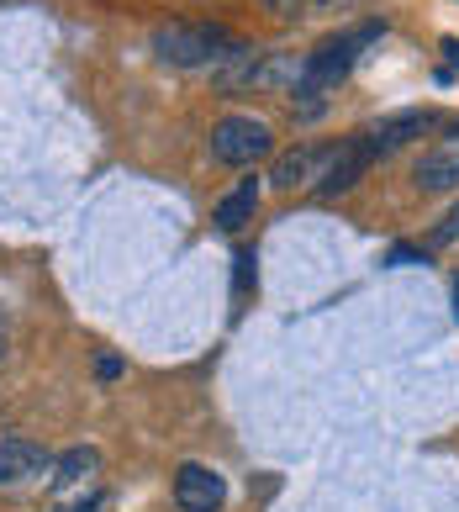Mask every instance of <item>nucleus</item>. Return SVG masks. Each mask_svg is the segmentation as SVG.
I'll return each mask as SVG.
<instances>
[{"label":"nucleus","instance_id":"4","mask_svg":"<svg viewBox=\"0 0 459 512\" xmlns=\"http://www.w3.org/2000/svg\"><path fill=\"white\" fill-rule=\"evenodd\" d=\"M175 502H180V512H222V502H227V481L217 476L212 465L185 460V465L175 470Z\"/></svg>","mask_w":459,"mask_h":512},{"label":"nucleus","instance_id":"9","mask_svg":"<svg viewBox=\"0 0 459 512\" xmlns=\"http://www.w3.org/2000/svg\"><path fill=\"white\" fill-rule=\"evenodd\" d=\"M428 127H433V117H428V111H401V117H386V122L365 127V132H359V138L370 143V154H375V159H386L391 148L412 143V138H423Z\"/></svg>","mask_w":459,"mask_h":512},{"label":"nucleus","instance_id":"3","mask_svg":"<svg viewBox=\"0 0 459 512\" xmlns=\"http://www.w3.org/2000/svg\"><path fill=\"white\" fill-rule=\"evenodd\" d=\"M275 148V132L264 127L259 117H222L212 127V154L222 164H254Z\"/></svg>","mask_w":459,"mask_h":512},{"label":"nucleus","instance_id":"15","mask_svg":"<svg viewBox=\"0 0 459 512\" xmlns=\"http://www.w3.org/2000/svg\"><path fill=\"white\" fill-rule=\"evenodd\" d=\"M444 53H449V69H459V37H444ZM449 69H444V80H449Z\"/></svg>","mask_w":459,"mask_h":512},{"label":"nucleus","instance_id":"2","mask_svg":"<svg viewBox=\"0 0 459 512\" xmlns=\"http://www.w3.org/2000/svg\"><path fill=\"white\" fill-rule=\"evenodd\" d=\"M233 48V37L222 27H206V22H169L153 32V53L175 69H206V64H222V53Z\"/></svg>","mask_w":459,"mask_h":512},{"label":"nucleus","instance_id":"14","mask_svg":"<svg viewBox=\"0 0 459 512\" xmlns=\"http://www.w3.org/2000/svg\"><path fill=\"white\" fill-rule=\"evenodd\" d=\"M95 375H101V381H117V375H122V359H117V354H101V359H95Z\"/></svg>","mask_w":459,"mask_h":512},{"label":"nucleus","instance_id":"7","mask_svg":"<svg viewBox=\"0 0 459 512\" xmlns=\"http://www.w3.org/2000/svg\"><path fill=\"white\" fill-rule=\"evenodd\" d=\"M459 185V127L444 132L423 159H417V191H454Z\"/></svg>","mask_w":459,"mask_h":512},{"label":"nucleus","instance_id":"16","mask_svg":"<svg viewBox=\"0 0 459 512\" xmlns=\"http://www.w3.org/2000/svg\"><path fill=\"white\" fill-rule=\"evenodd\" d=\"M69 512H101V507H69Z\"/></svg>","mask_w":459,"mask_h":512},{"label":"nucleus","instance_id":"8","mask_svg":"<svg viewBox=\"0 0 459 512\" xmlns=\"http://www.w3.org/2000/svg\"><path fill=\"white\" fill-rule=\"evenodd\" d=\"M53 470V454L32 439H0V486H22L32 476Z\"/></svg>","mask_w":459,"mask_h":512},{"label":"nucleus","instance_id":"1","mask_svg":"<svg viewBox=\"0 0 459 512\" xmlns=\"http://www.w3.org/2000/svg\"><path fill=\"white\" fill-rule=\"evenodd\" d=\"M380 27H354V32H338L328 43H317L312 53L301 59V74H296V101H301V117H317L322 111V96L338 90V80L354 69V59L365 53V43H375Z\"/></svg>","mask_w":459,"mask_h":512},{"label":"nucleus","instance_id":"17","mask_svg":"<svg viewBox=\"0 0 459 512\" xmlns=\"http://www.w3.org/2000/svg\"><path fill=\"white\" fill-rule=\"evenodd\" d=\"M454 317H459V286H454Z\"/></svg>","mask_w":459,"mask_h":512},{"label":"nucleus","instance_id":"13","mask_svg":"<svg viewBox=\"0 0 459 512\" xmlns=\"http://www.w3.org/2000/svg\"><path fill=\"white\" fill-rule=\"evenodd\" d=\"M454 238H459V206H454V212H449L444 222H438V227H433V243H454Z\"/></svg>","mask_w":459,"mask_h":512},{"label":"nucleus","instance_id":"12","mask_svg":"<svg viewBox=\"0 0 459 512\" xmlns=\"http://www.w3.org/2000/svg\"><path fill=\"white\" fill-rule=\"evenodd\" d=\"M275 16H333V11H349L354 0H264Z\"/></svg>","mask_w":459,"mask_h":512},{"label":"nucleus","instance_id":"10","mask_svg":"<svg viewBox=\"0 0 459 512\" xmlns=\"http://www.w3.org/2000/svg\"><path fill=\"white\" fill-rule=\"evenodd\" d=\"M254 206H259V180L248 175V180H238L233 191L217 201V227H222V233H243L248 217H254Z\"/></svg>","mask_w":459,"mask_h":512},{"label":"nucleus","instance_id":"11","mask_svg":"<svg viewBox=\"0 0 459 512\" xmlns=\"http://www.w3.org/2000/svg\"><path fill=\"white\" fill-rule=\"evenodd\" d=\"M95 465H101V454H95V449H69V454L53 460V486H80V481L95 476Z\"/></svg>","mask_w":459,"mask_h":512},{"label":"nucleus","instance_id":"6","mask_svg":"<svg viewBox=\"0 0 459 512\" xmlns=\"http://www.w3.org/2000/svg\"><path fill=\"white\" fill-rule=\"evenodd\" d=\"M370 164H375V154H370V143H365V138L333 143V159H328V169H322L317 191H322V196H338V191H349V185H354L359 175H365Z\"/></svg>","mask_w":459,"mask_h":512},{"label":"nucleus","instance_id":"5","mask_svg":"<svg viewBox=\"0 0 459 512\" xmlns=\"http://www.w3.org/2000/svg\"><path fill=\"white\" fill-rule=\"evenodd\" d=\"M333 159V143H301L291 154H280L275 169H270V185L275 191H296V185H317L322 169Z\"/></svg>","mask_w":459,"mask_h":512}]
</instances>
